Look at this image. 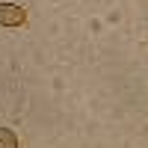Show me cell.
Listing matches in <instances>:
<instances>
[{
  "label": "cell",
  "instance_id": "obj_2",
  "mask_svg": "<svg viewBox=\"0 0 148 148\" xmlns=\"http://www.w3.org/2000/svg\"><path fill=\"white\" fill-rule=\"evenodd\" d=\"M0 148H18V133L9 127H0Z\"/></svg>",
  "mask_w": 148,
  "mask_h": 148
},
{
  "label": "cell",
  "instance_id": "obj_1",
  "mask_svg": "<svg viewBox=\"0 0 148 148\" xmlns=\"http://www.w3.org/2000/svg\"><path fill=\"white\" fill-rule=\"evenodd\" d=\"M27 24V12L18 3H0V27H24Z\"/></svg>",
  "mask_w": 148,
  "mask_h": 148
}]
</instances>
